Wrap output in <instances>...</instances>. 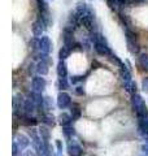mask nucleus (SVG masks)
Returning <instances> with one entry per match:
<instances>
[{"label": "nucleus", "instance_id": "f257e3e1", "mask_svg": "<svg viewBox=\"0 0 148 156\" xmlns=\"http://www.w3.org/2000/svg\"><path fill=\"white\" fill-rule=\"evenodd\" d=\"M90 41L93 44V50H95L96 53H99L100 56H109L113 53L109 44H108L105 37L101 33H99V31L90 33Z\"/></svg>", "mask_w": 148, "mask_h": 156}, {"label": "nucleus", "instance_id": "f03ea898", "mask_svg": "<svg viewBox=\"0 0 148 156\" xmlns=\"http://www.w3.org/2000/svg\"><path fill=\"white\" fill-rule=\"evenodd\" d=\"M123 26V31H125V37H126V43L129 47V51L131 53H139V44H138V39H136V34L129 27V25H122Z\"/></svg>", "mask_w": 148, "mask_h": 156}, {"label": "nucleus", "instance_id": "7ed1b4c3", "mask_svg": "<svg viewBox=\"0 0 148 156\" xmlns=\"http://www.w3.org/2000/svg\"><path fill=\"white\" fill-rule=\"evenodd\" d=\"M47 25L44 23V21L38 16V18L35 20V21L33 22V25H31V30H33V34H34V37H42L43 35V33L47 30Z\"/></svg>", "mask_w": 148, "mask_h": 156}, {"label": "nucleus", "instance_id": "20e7f679", "mask_svg": "<svg viewBox=\"0 0 148 156\" xmlns=\"http://www.w3.org/2000/svg\"><path fill=\"white\" fill-rule=\"evenodd\" d=\"M39 52H43V53H49L52 51V42L49 37L47 35H42L39 37V47H38Z\"/></svg>", "mask_w": 148, "mask_h": 156}, {"label": "nucleus", "instance_id": "39448f33", "mask_svg": "<svg viewBox=\"0 0 148 156\" xmlns=\"http://www.w3.org/2000/svg\"><path fill=\"white\" fill-rule=\"evenodd\" d=\"M56 104L60 109H65L68 108L69 105L72 104V99H70V95L66 94V92L61 91L60 94L57 95V99H56Z\"/></svg>", "mask_w": 148, "mask_h": 156}, {"label": "nucleus", "instance_id": "423d86ee", "mask_svg": "<svg viewBox=\"0 0 148 156\" xmlns=\"http://www.w3.org/2000/svg\"><path fill=\"white\" fill-rule=\"evenodd\" d=\"M47 86V81L43 78V76H35L31 80V87L34 91L37 92H43V90Z\"/></svg>", "mask_w": 148, "mask_h": 156}, {"label": "nucleus", "instance_id": "0eeeda50", "mask_svg": "<svg viewBox=\"0 0 148 156\" xmlns=\"http://www.w3.org/2000/svg\"><path fill=\"white\" fill-rule=\"evenodd\" d=\"M19 122L25 126H27V128H34V126L38 125V119L31 117V115H22L19 117Z\"/></svg>", "mask_w": 148, "mask_h": 156}, {"label": "nucleus", "instance_id": "6e6552de", "mask_svg": "<svg viewBox=\"0 0 148 156\" xmlns=\"http://www.w3.org/2000/svg\"><path fill=\"white\" fill-rule=\"evenodd\" d=\"M132 108H134V112L138 119H148V107L146 105L144 101L136 107H132Z\"/></svg>", "mask_w": 148, "mask_h": 156}, {"label": "nucleus", "instance_id": "1a4fd4ad", "mask_svg": "<svg viewBox=\"0 0 148 156\" xmlns=\"http://www.w3.org/2000/svg\"><path fill=\"white\" fill-rule=\"evenodd\" d=\"M38 109V107H37V104L34 103V100L33 99H26V100H23V113L25 115H31V113H34Z\"/></svg>", "mask_w": 148, "mask_h": 156}, {"label": "nucleus", "instance_id": "9d476101", "mask_svg": "<svg viewBox=\"0 0 148 156\" xmlns=\"http://www.w3.org/2000/svg\"><path fill=\"white\" fill-rule=\"evenodd\" d=\"M68 151L70 155H76V156H81L82 154V147L77 142H74V140H70L68 144Z\"/></svg>", "mask_w": 148, "mask_h": 156}, {"label": "nucleus", "instance_id": "9b49d317", "mask_svg": "<svg viewBox=\"0 0 148 156\" xmlns=\"http://www.w3.org/2000/svg\"><path fill=\"white\" fill-rule=\"evenodd\" d=\"M138 130L144 136H148V119H138Z\"/></svg>", "mask_w": 148, "mask_h": 156}, {"label": "nucleus", "instance_id": "f8f14e48", "mask_svg": "<svg viewBox=\"0 0 148 156\" xmlns=\"http://www.w3.org/2000/svg\"><path fill=\"white\" fill-rule=\"evenodd\" d=\"M49 64L46 61H42V60H39L37 62V73L39 76H46L48 74V72H49Z\"/></svg>", "mask_w": 148, "mask_h": 156}, {"label": "nucleus", "instance_id": "ddd939ff", "mask_svg": "<svg viewBox=\"0 0 148 156\" xmlns=\"http://www.w3.org/2000/svg\"><path fill=\"white\" fill-rule=\"evenodd\" d=\"M120 74H121V78L123 80V82H131L132 81L131 72L129 70V68H127L125 64H122L120 66Z\"/></svg>", "mask_w": 148, "mask_h": 156}, {"label": "nucleus", "instance_id": "4468645a", "mask_svg": "<svg viewBox=\"0 0 148 156\" xmlns=\"http://www.w3.org/2000/svg\"><path fill=\"white\" fill-rule=\"evenodd\" d=\"M42 122L48 126V128H53L56 124V121H55V117H53V115H51L49 112H47V113H44L42 115Z\"/></svg>", "mask_w": 148, "mask_h": 156}, {"label": "nucleus", "instance_id": "2eb2a0df", "mask_svg": "<svg viewBox=\"0 0 148 156\" xmlns=\"http://www.w3.org/2000/svg\"><path fill=\"white\" fill-rule=\"evenodd\" d=\"M136 64L139 68H142V69L148 70V55L147 53H140V55L138 56Z\"/></svg>", "mask_w": 148, "mask_h": 156}, {"label": "nucleus", "instance_id": "dca6fc26", "mask_svg": "<svg viewBox=\"0 0 148 156\" xmlns=\"http://www.w3.org/2000/svg\"><path fill=\"white\" fill-rule=\"evenodd\" d=\"M72 115H68L65 112H62V113L58 116V122H60L61 126H70L72 125Z\"/></svg>", "mask_w": 148, "mask_h": 156}, {"label": "nucleus", "instance_id": "f3484780", "mask_svg": "<svg viewBox=\"0 0 148 156\" xmlns=\"http://www.w3.org/2000/svg\"><path fill=\"white\" fill-rule=\"evenodd\" d=\"M57 76L58 77H66L68 76V66L65 64V61L61 60V58L57 64Z\"/></svg>", "mask_w": 148, "mask_h": 156}, {"label": "nucleus", "instance_id": "a211bd4d", "mask_svg": "<svg viewBox=\"0 0 148 156\" xmlns=\"http://www.w3.org/2000/svg\"><path fill=\"white\" fill-rule=\"evenodd\" d=\"M14 142L18 144V147H19V150H21V151H23L29 144H30V140H29L25 135H19L17 138V140H14Z\"/></svg>", "mask_w": 148, "mask_h": 156}, {"label": "nucleus", "instance_id": "6ab92c4d", "mask_svg": "<svg viewBox=\"0 0 148 156\" xmlns=\"http://www.w3.org/2000/svg\"><path fill=\"white\" fill-rule=\"evenodd\" d=\"M39 134H41V138L43 142H49V139H51V131L48 130V126H42L39 129Z\"/></svg>", "mask_w": 148, "mask_h": 156}, {"label": "nucleus", "instance_id": "aec40b11", "mask_svg": "<svg viewBox=\"0 0 148 156\" xmlns=\"http://www.w3.org/2000/svg\"><path fill=\"white\" fill-rule=\"evenodd\" d=\"M70 112H72V119H73V121H77V120L81 119L82 111H81V108H79V107H78L77 104H73V105H72Z\"/></svg>", "mask_w": 148, "mask_h": 156}, {"label": "nucleus", "instance_id": "412c9836", "mask_svg": "<svg viewBox=\"0 0 148 156\" xmlns=\"http://www.w3.org/2000/svg\"><path fill=\"white\" fill-rule=\"evenodd\" d=\"M72 48H69L66 46H64L60 48V51H58V57L61 58V60H65V58H68L69 56H70V53H72Z\"/></svg>", "mask_w": 148, "mask_h": 156}, {"label": "nucleus", "instance_id": "4be33fe9", "mask_svg": "<svg viewBox=\"0 0 148 156\" xmlns=\"http://www.w3.org/2000/svg\"><path fill=\"white\" fill-rule=\"evenodd\" d=\"M123 86H125V90L129 92L130 95L136 94V83H135L134 81H131V82H123Z\"/></svg>", "mask_w": 148, "mask_h": 156}, {"label": "nucleus", "instance_id": "5701e85b", "mask_svg": "<svg viewBox=\"0 0 148 156\" xmlns=\"http://www.w3.org/2000/svg\"><path fill=\"white\" fill-rule=\"evenodd\" d=\"M57 87H58V89H60L61 91L69 89V81H68V78H66V77H58Z\"/></svg>", "mask_w": 148, "mask_h": 156}, {"label": "nucleus", "instance_id": "b1692460", "mask_svg": "<svg viewBox=\"0 0 148 156\" xmlns=\"http://www.w3.org/2000/svg\"><path fill=\"white\" fill-rule=\"evenodd\" d=\"M62 134L66 136V138H72V136L76 135V129L73 126H62Z\"/></svg>", "mask_w": 148, "mask_h": 156}, {"label": "nucleus", "instance_id": "393cba45", "mask_svg": "<svg viewBox=\"0 0 148 156\" xmlns=\"http://www.w3.org/2000/svg\"><path fill=\"white\" fill-rule=\"evenodd\" d=\"M43 104H44V108H46L47 112L53 109V101H52V98L51 96H44Z\"/></svg>", "mask_w": 148, "mask_h": 156}, {"label": "nucleus", "instance_id": "a878e982", "mask_svg": "<svg viewBox=\"0 0 148 156\" xmlns=\"http://www.w3.org/2000/svg\"><path fill=\"white\" fill-rule=\"evenodd\" d=\"M108 57H109V60L113 62V64H116L117 66H121V65L123 64V62L120 60V58H118V56H117V55H115V53H112V55H109Z\"/></svg>", "mask_w": 148, "mask_h": 156}, {"label": "nucleus", "instance_id": "bb28decb", "mask_svg": "<svg viewBox=\"0 0 148 156\" xmlns=\"http://www.w3.org/2000/svg\"><path fill=\"white\" fill-rule=\"evenodd\" d=\"M85 80H86V77H83V76H74V77H72L70 83L76 85V83H78V82H83Z\"/></svg>", "mask_w": 148, "mask_h": 156}, {"label": "nucleus", "instance_id": "cd10ccee", "mask_svg": "<svg viewBox=\"0 0 148 156\" xmlns=\"http://www.w3.org/2000/svg\"><path fill=\"white\" fill-rule=\"evenodd\" d=\"M74 94H76V95H79V96H83V95L86 94V92H85V89H83L82 86H77L76 89H74Z\"/></svg>", "mask_w": 148, "mask_h": 156}, {"label": "nucleus", "instance_id": "c85d7f7f", "mask_svg": "<svg viewBox=\"0 0 148 156\" xmlns=\"http://www.w3.org/2000/svg\"><path fill=\"white\" fill-rule=\"evenodd\" d=\"M56 147H57V155H62V142L61 140H56Z\"/></svg>", "mask_w": 148, "mask_h": 156}, {"label": "nucleus", "instance_id": "c756f323", "mask_svg": "<svg viewBox=\"0 0 148 156\" xmlns=\"http://www.w3.org/2000/svg\"><path fill=\"white\" fill-rule=\"evenodd\" d=\"M143 90L148 91V78H146V80L143 81Z\"/></svg>", "mask_w": 148, "mask_h": 156}, {"label": "nucleus", "instance_id": "7c9ffc66", "mask_svg": "<svg viewBox=\"0 0 148 156\" xmlns=\"http://www.w3.org/2000/svg\"><path fill=\"white\" fill-rule=\"evenodd\" d=\"M132 2H134V4H139V3L146 2V0H132Z\"/></svg>", "mask_w": 148, "mask_h": 156}, {"label": "nucleus", "instance_id": "2f4dec72", "mask_svg": "<svg viewBox=\"0 0 148 156\" xmlns=\"http://www.w3.org/2000/svg\"><path fill=\"white\" fill-rule=\"evenodd\" d=\"M70 156H76V155H70Z\"/></svg>", "mask_w": 148, "mask_h": 156}]
</instances>
